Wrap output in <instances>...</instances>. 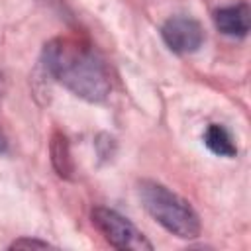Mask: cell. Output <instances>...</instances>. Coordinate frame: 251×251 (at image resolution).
Masks as SVG:
<instances>
[{"label": "cell", "mask_w": 251, "mask_h": 251, "mask_svg": "<svg viewBox=\"0 0 251 251\" xmlns=\"http://www.w3.org/2000/svg\"><path fill=\"white\" fill-rule=\"evenodd\" d=\"M6 151H8V141H6L4 133L0 131V153H6Z\"/></svg>", "instance_id": "obj_10"}, {"label": "cell", "mask_w": 251, "mask_h": 251, "mask_svg": "<svg viewBox=\"0 0 251 251\" xmlns=\"http://www.w3.org/2000/svg\"><path fill=\"white\" fill-rule=\"evenodd\" d=\"M45 71L67 90L86 102L108 98L112 82L102 57L76 37H55L43 47Z\"/></svg>", "instance_id": "obj_1"}, {"label": "cell", "mask_w": 251, "mask_h": 251, "mask_svg": "<svg viewBox=\"0 0 251 251\" xmlns=\"http://www.w3.org/2000/svg\"><path fill=\"white\" fill-rule=\"evenodd\" d=\"M161 37L165 45L176 55H188L202 47L204 29L202 25L186 16H173L161 27Z\"/></svg>", "instance_id": "obj_4"}, {"label": "cell", "mask_w": 251, "mask_h": 251, "mask_svg": "<svg viewBox=\"0 0 251 251\" xmlns=\"http://www.w3.org/2000/svg\"><path fill=\"white\" fill-rule=\"evenodd\" d=\"M214 25L227 37H245L251 25V12L245 2L224 6L214 12Z\"/></svg>", "instance_id": "obj_5"}, {"label": "cell", "mask_w": 251, "mask_h": 251, "mask_svg": "<svg viewBox=\"0 0 251 251\" xmlns=\"http://www.w3.org/2000/svg\"><path fill=\"white\" fill-rule=\"evenodd\" d=\"M137 192L147 214L169 233L180 239H192L200 233V218L196 210L188 200L165 184L155 180H141Z\"/></svg>", "instance_id": "obj_2"}, {"label": "cell", "mask_w": 251, "mask_h": 251, "mask_svg": "<svg viewBox=\"0 0 251 251\" xmlns=\"http://www.w3.org/2000/svg\"><path fill=\"white\" fill-rule=\"evenodd\" d=\"M47 249V247H51L47 241H41V239H29V237H20V239H16L12 245H10V249Z\"/></svg>", "instance_id": "obj_9"}, {"label": "cell", "mask_w": 251, "mask_h": 251, "mask_svg": "<svg viewBox=\"0 0 251 251\" xmlns=\"http://www.w3.org/2000/svg\"><path fill=\"white\" fill-rule=\"evenodd\" d=\"M49 155H51V165H53L55 173H57L61 178H71L73 173H75V163H73L69 139H67L61 131H55V133L51 135V141H49Z\"/></svg>", "instance_id": "obj_6"}, {"label": "cell", "mask_w": 251, "mask_h": 251, "mask_svg": "<svg viewBox=\"0 0 251 251\" xmlns=\"http://www.w3.org/2000/svg\"><path fill=\"white\" fill-rule=\"evenodd\" d=\"M204 145L220 157H235L237 147L229 135V131L220 124H210L204 131Z\"/></svg>", "instance_id": "obj_7"}, {"label": "cell", "mask_w": 251, "mask_h": 251, "mask_svg": "<svg viewBox=\"0 0 251 251\" xmlns=\"http://www.w3.org/2000/svg\"><path fill=\"white\" fill-rule=\"evenodd\" d=\"M96 149H98V155H100L102 159H112V155H114V151H116V141H114V137L102 133V135L98 137V141H96Z\"/></svg>", "instance_id": "obj_8"}, {"label": "cell", "mask_w": 251, "mask_h": 251, "mask_svg": "<svg viewBox=\"0 0 251 251\" xmlns=\"http://www.w3.org/2000/svg\"><path fill=\"white\" fill-rule=\"evenodd\" d=\"M92 224L102 233V237L116 249H131V251H151V241L120 212L96 206L92 210Z\"/></svg>", "instance_id": "obj_3"}]
</instances>
